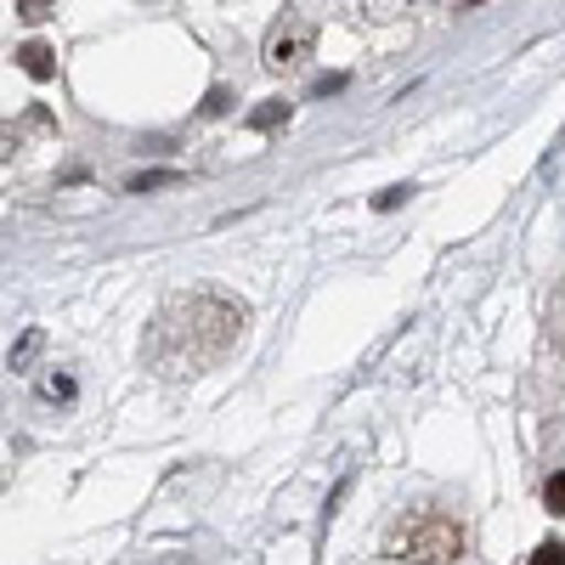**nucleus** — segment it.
<instances>
[{
	"mask_svg": "<svg viewBox=\"0 0 565 565\" xmlns=\"http://www.w3.org/2000/svg\"><path fill=\"white\" fill-rule=\"evenodd\" d=\"M238 334H244V306H232L221 295H181L159 317L153 362L170 373V380H181V373H199L204 362L226 356Z\"/></svg>",
	"mask_w": 565,
	"mask_h": 565,
	"instance_id": "nucleus-1",
	"label": "nucleus"
},
{
	"mask_svg": "<svg viewBox=\"0 0 565 565\" xmlns=\"http://www.w3.org/2000/svg\"><path fill=\"white\" fill-rule=\"evenodd\" d=\"M463 548H469V537H463V526L452 521V514H407V521L391 532V554L396 559H413V565H452V559H463Z\"/></svg>",
	"mask_w": 565,
	"mask_h": 565,
	"instance_id": "nucleus-2",
	"label": "nucleus"
},
{
	"mask_svg": "<svg viewBox=\"0 0 565 565\" xmlns=\"http://www.w3.org/2000/svg\"><path fill=\"white\" fill-rule=\"evenodd\" d=\"M311 40H317L311 18L282 12V18L271 23V34H266V63H271V68H295V63H306V57H311Z\"/></svg>",
	"mask_w": 565,
	"mask_h": 565,
	"instance_id": "nucleus-3",
	"label": "nucleus"
},
{
	"mask_svg": "<svg viewBox=\"0 0 565 565\" xmlns=\"http://www.w3.org/2000/svg\"><path fill=\"white\" fill-rule=\"evenodd\" d=\"M18 63H23V74H29V79H52V74H57L52 45H40V40H29V45H23V52H18Z\"/></svg>",
	"mask_w": 565,
	"mask_h": 565,
	"instance_id": "nucleus-4",
	"label": "nucleus"
},
{
	"mask_svg": "<svg viewBox=\"0 0 565 565\" xmlns=\"http://www.w3.org/2000/svg\"><path fill=\"white\" fill-rule=\"evenodd\" d=\"M249 130H260V136H271V130H282V125H289V103H282V97H271V103H260L249 119H244Z\"/></svg>",
	"mask_w": 565,
	"mask_h": 565,
	"instance_id": "nucleus-5",
	"label": "nucleus"
},
{
	"mask_svg": "<svg viewBox=\"0 0 565 565\" xmlns=\"http://www.w3.org/2000/svg\"><path fill=\"white\" fill-rule=\"evenodd\" d=\"M175 181H181V170H148L130 181V193H153V186H175Z\"/></svg>",
	"mask_w": 565,
	"mask_h": 565,
	"instance_id": "nucleus-6",
	"label": "nucleus"
},
{
	"mask_svg": "<svg viewBox=\"0 0 565 565\" xmlns=\"http://www.w3.org/2000/svg\"><path fill=\"white\" fill-rule=\"evenodd\" d=\"M543 503H548L554 514H565V469H554V476L543 481Z\"/></svg>",
	"mask_w": 565,
	"mask_h": 565,
	"instance_id": "nucleus-7",
	"label": "nucleus"
},
{
	"mask_svg": "<svg viewBox=\"0 0 565 565\" xmlns=\"http://www.w3.org/2000/svg\"><path fill=\"white\" fill-rule=\"evenodd\" d=\"M34 351H40V328H29V334H23V345H18V351H12V373H23V367H29V356H34Z\"/></svg>",
	"mask_w": 565,
	"mask_h": 565,
	"instance_id": "nucleus-8",
	"label": "nucleus"
},
{
	"mask_svg": "<svg viewBox=\"0 0 565 565\" xmlns=\"http://www.w3.org/2000/svg\"><path fill=\"white\" fill-rule=\"evenodd\" d=\"M526 565H565V543H543Z\"/></svg>",
	"mask_w": 565,
	"mask_h": 565,
	"instance_id": "nucleus-9",
	"label": "nucleus"
},
{
	"mask_svg": "<svg viewBox=\"0 0 565 565\" xmlns=\"http://www.w3.org/2000/svg\"><path fill=\"white\" fill-rule=\"evenodd\" d=\"M407 193H413V186H391V193L373 199V210H396V204H407Z\"/></svg>",
	"mask_w": 565,
	"mask_h": 565,
	"instance_id": "nucleus-10",
	"label": "nucleus"
},
{
	"mask_svg": "<svg viewBox=\"0 0 565 565\" xmlns=\"http://www.w3.org/2000/svg\"><path fill=\"white\" fill-rule=\"evenodd\" d=\"M226 108H232V90L215 85V90H210V103H204V114H226Z\"/></svg>",
	"mask_w": 565,
	"mask_h": 565,
	"instance_id": "nucleus-11",
	"label": "nucleus"
},
{
	"mask_svg": "<svg viewBox=\"0 0 565 565\" xmlns=\"http://www.w3.org/2000/svg\"><path fill=\"white\" fill-rule=\"evenodd\" d=\"M45 396H52V402H74V380H45Z\"/></svg>",
	"mask_w": 565,
	"mask_h": 565,
	"instance_id": "nucleus-12",
	"label": "nucleus"
},
{
	"mask_svg": "<svg viewBox=\"0 0 565 565\" xmlns=\"http://www.w3.org/2000/svg\"><path fill=\"white\" fill-rule=\"evenodd\" d=\"M311 90H317V97H334V90H345V74H322Z\"/></svg>",
	"mask_w": 565,
	"mask_h": 565,
	"instance_id": "nucleus-13",
	"label": "nucleus"
},
{
	"mask_svg": "<svg viewBox=\"0 0 565 565\" xmlns=\"http://www.w3.org/2000/svg\"><path fill=\"white\" fill-rule=\"evenodd\" d=\"M12 153H18V130L0 125V159H12Z\"/></svg>",
	"mask_w": 565,
	"mask_h": 565,
	"instance_id": "nucleus-14",
	"label": "nucleus"
}]
</instances>
